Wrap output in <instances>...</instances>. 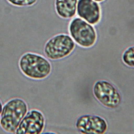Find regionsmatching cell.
I'll return each mask as SVG.
<instances>
[{"mask_svg":"<svg viewBox=\"0 0 134 134\" xmlns=\"http://www.w3.org/2000/svg\"><path fill=\"white\" fill-rule=\"evenodd\" d=\"M18 66L24 76L34 81L45 80L49 76L52 70V64L48 58L30 51L26 52L20 57Z\"/></svg>","mask_w":134,"mask_h":134,"instance_id":"1","label":"cell"},{"mask_svg":"<svg viewBox=\"0 0 134 134\" xmlns=\"http://www.w3.org/2000/svg\"><path fill=\"white\" fill-rule=\"evenodd\" d=\"M29 110L27 102L20 97H13L3 104L0 127L5 132L15 133L21 120Z\"/></svg>","mask_w":134,"mask_h":134,"instance_id":"2","label":"cell"},{"mask_svg":"<svg viewBox=\"0 0 134 134\" xmlns=\"http://www.w3.org/2000/svg\"><path fill=\"white\" fill-rule=\"evenodd\" d=\"M75 43L68 34H57L49 38L43 47V53L50 60L57 61L70 55L75 48Z\"/></svg>","mask_w":134,"mask_h":134,"instance_id":"3","label":"cell"},{"mask_svg":"<svg viewBox=\"0 0 134 134\" xmlns=\"http://www.w3.org/2000/svg\"><path fill=\"white\" fill-rule=\"evenodd\" d=\"M69 32L75 43L81 47H92L97 41V34L94 26L80 17L70 21Z\"/></svg>","mask_w":134,"mask_h":134,"instance_id":"4","label":"cell"},{"mask_svg":"<svg viewBox=\"0 0 134 134\" xmlns=\"http://www.w3.org/2000/svg\"><path fill=\"white\" fill-rule=\"evenodd\" d=\"M93 94L95 99L103 106L109 109H115L121 103V95L110 82L100 80L95 82L93 86Z\"/></svg>","mask_w":134,"mask_h":134,"instance_id":"5","label":"cell"},{"mask_svg":"<svg viewBox=\"0 0 134 134\" xmlns=\"http://www.w3.org/2000/svg\"><path fill=\"white\" fill-rule=\"evenodd\" d=\"M46 120L43 113L36 108L28 111L21 120L16 134H40L43 132Z\"/></svg>","mask_w":134,"mask_h":134,"instance_id":"6","label":"cell"},{"mask_svg":"<svg viewBox=\"0 0 134 134\" xmlns=\"http://www.w3.org/2000/svg\"><path fill=\"white\" fill-rule=\"evenodd\" d=\"M75 128L84 134H103L108 129V124L103 117L86 114L79 116L75 122Z\"/></svg>","mask_w":134,"mask_h":134,"instance_id":"7","label":"cell"},{"mask_svg":"<svg viewBox=\"0 0 134 134\" xmlns=\"http://www.w3.org/2000/svg\"><path fill=\"white\" fill-rule=\"evenodd\" d=\"M76 14L89 24L96 25L101 20V7L94 0H78Z\"/></svg>","mask_w":134,"mask_h":134,"instance_id":"8","label":"cell"},{"mask_svg":"<svg viewBox=\"0 0 134 134\" xmlns=\"http://www.w3.org/2000/svg\"><path fill=\"white\" fill-rule=\"evenodd\" d=\"M78 0H55L54 8L57 15L68 19L73 18L76 14Z\"/></svg>","mask_w":134,"mask_h":134,"instance_id":"9","label":"cell"},{"mask_svg":"<svg viewBox=\"0 0 134 134\" xmlns=\"http://www.w3.org/2000/svg\"><path fill=\"white\" fill-rule=\"evenodd\" d=\"M121 60L125 65L134 69V45L128 47L124 51Z\"/></svg>","mask_w":134,"mask_h":134,"instance_id":"10","label":"cell"},{"mask_svg":"<svg viewBox=\"0 0 134 134\" xmlns=\"http://www.w3.org/2000/svg\"><path fill=\"white\" fill-rule=\"evenodd\" d=\"M10 5L17 7H28L35 5L38 0H6Z\"/></svg>","mask_w":134,"mask_h":134,"instance_id":"11","label":"cell"},{"mask_svg":"<svg viewBox=\"0 0 134 134\" xmlns=\"http://www.w3.org/2000/svg\"><path fill=\"white\" fill-rule=\"evenodd\" d=\"M3 103L1 100V99H0V120H1V114H2V109H3Z\"/></svg>","mask_w":134,"mask_h":134,"instance_id":"12","label":"cell"},{"mask_svg":"<svg viewBox=\"0 0 134 134\" xmlns=\"http://www.w3.org/2000/svg\"><path fill=\"white\" fill-rule=\"evenodd\" d=\"M94 1L97 2H103V1H104L105 0H94Z\"/></svg>","mask_w":134,"mask_h":134,"instance_id":"13","label":"cell"}]
</instances>
